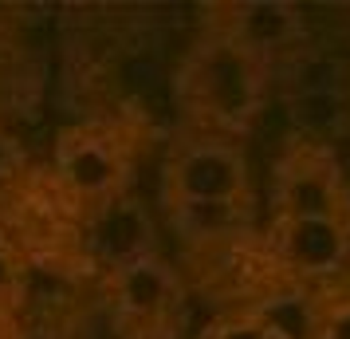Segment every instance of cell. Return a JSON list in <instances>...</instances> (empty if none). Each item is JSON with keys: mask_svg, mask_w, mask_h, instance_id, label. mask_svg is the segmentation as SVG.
<instances>
[{"mask_svg": "<svg viewBox=\"0 0 350 339\" xmlns=\"http://www.w3.org/2000/svg\"><path fill=\"white\" fill-rule=\"evenodd\" d=\"M271 79L275 71L264 60L244 51L237 40L197 24V36L181 51L174 71L177 127L248 142L268 111Z\"/></svg>", "mask_w": 350, "mask_h": 339, "instance_id": "1", "label": "cell"}, {"mask_svg": "<svg viewBox=\"0 0 350 339\" xmlns=\"http://www.w3.org/2000/svg\"><path fill=\"white\" fill-rule=\"evenodd\" d=\"M142 166V130L126 118H83L51 142V181L75 217L134 194Z\"/></svg>", "mask_w": 350, "mask_h": 339, "instance_id": "2", "label": "cell"}, {"mask_svg": "<svg viewBox=\"0 0 350 339\" xmlns=\"http://www.w3.org/2000/svg\"><path fill=\"white\" fill-rule=\"evenodd\" d=\"M213 201H260L248 146L177 127L158 166V210Z\"/></svg>", "mask_w": 350, "mask_h": 339, "instance_id": "3", "label": "cell"}, {"mask_svg": "<svg viewBox=\"0 0 350 339\" xmlns=\"http://www.w3.org/2000/svg\"><path fill=\"white\" fill-rule=\"evenodd\" d=\"M264 217L350 221V170L327 138L295 134L280 146L268 170Z\"/></svg>", "mask_w": 350, "mask_h": 339, "instance_id": "4", "label": "cell"}, {"mask_svg": "<svg viewBox=\"0 0 350 339\" xmlns=\"http://www.w3.org/2000/svg\"><path fill=\"white\" fill-rule=\"evenodd\" d=\"M256 253L299 296L350 276V221L315 217H264Z\"/></svg>", "mask_w": 350, "mask_h": 339, "instance_id": "5", "label": "cell"}, {"mask_svg": "<svg viewBox=\"0 0 350 339\" xmlns=\"http://www.w3.org/2000/svg\"><path fill=\"white\" fill-rule=\"evenodd\" d=\"M114 323L134 339H174L189 312V284L165 253L142 257L103 276Z\"/></svg>", "mask_w": 350, "mask_h": 339, "instance_id": "6", "label": "cell"}, {"mask_svg": "<svg viewBox=\"0 0 350 339\" xmlns=\"http://www.w3.org/2000/svg\"><path fill=\"white\" fill-rule=\"evenodd\" d=\"M201 24L237 40L271 71L295 64L307 51V20L291 0H221L201 8Z\"/></svg>", "mask_w": 350, "mask_h": 339, "instance_id": "7", "label": "cell"}, {"mask_svg": "<svg viewBox=\"0 0 350 339\" xmlns=\"http://www.w3.org/2000/svg\"><path fill=\"white\" fill-rule=\"evenodd\" d=\"M79 233L83 257L98 268V276L161 253V213L138 194H126L79 217Z\"/></svg>", "mask_w": 350, "mask_h": 339, "instance_id": "8", "label": "cell"}, {"mask_svg": "<svg viewBox=\"0 0 350 339\" xmlns=\"http://www.w3.org/2000/svg\"><path fill=\"white\" fill-rule=\"evenodd\" d=\"M197 339H299V323L287 320L275 304L244 300V304L221 307L197 331Z\"/></svg>", "mask_w": 350, "mask_h": 339, "instance_id": "9", "label": "cell"}, {"mask_svg": "<svg viewBox=\"0 0 350 339\" xmlns=\"http://www.w3.org/2000/svg\"><path fill=\"white\" fill-rule=\"evenodd\" d=\"M295 323L299 339H350V276L307 292Z\"/></svg>", "mask_w": 350, "mask_h": 339, "instance_id": "10", "label": "cell"}, {"mask_svg": "<svg viewBox=\"0 0 350 339\" xmlns=\"http://www.w3.org/2000/svg\"><path fill=\"white\" fill-rule=\"evenodd\" d=\"M24 300H28V260L8 237V229H0V320L16 316Z\"/></svg>", "mask_w": 350, "mask_h": 339, "instance_id": "11", "label": "cell"}, {"mask_svg": "<svg viewBox=\"0 0 350 339\" xmlns=\"http://www.w3.org/2000/svg\"><path fill=\"white\" fill-rule=\"evenodd\" d=\"M32 162H28V146L8 123H0V201L16 197L28 186Z\"/></svg>", "mask_w": 350, "mask_h": 339, "instance_id": "12", "label": "cell"}]
</instances>
